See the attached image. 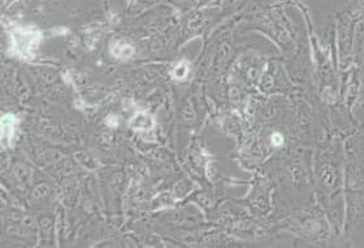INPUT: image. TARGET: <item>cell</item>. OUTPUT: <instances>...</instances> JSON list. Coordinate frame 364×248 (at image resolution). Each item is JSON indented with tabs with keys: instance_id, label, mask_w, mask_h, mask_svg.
<instances>
[{
	"instance_id": "cell-1",
	"label": "cell",
	"mask_w": 364,
	"mask_h": 248,
	"mask_svg": "<svg viewBox=\"0 0 364 248\" xmlns=\"http://www.w3.org/2000/svg\"><path fill=\"white\" fill-rule=\"evenodd\" d=\"M42 38V33L36 28H16L12 31V53L23 60H31Z\"/></svg>"
},
{
	"instance_id": "cell-2",
	"label": "cell",
	"mask_w": 364,
	"mask_h": 248,
	"mask_svg": "<svg viewBox=\"0 0 364 248\" xmlns=\"http://www.w3.org/2000/svg\"><path fill=\"white\" fill-rule=\"evenodd\" d=\"M16 124H17V120H16L15 116L11 113H7L1 117V141L7 143V146H11L14 141Z\"/></svg>"
},
{
	"instance_id": "cell-3",
	"label": "cell",
	"mask_w": 364,
	"mask_h": 248,
	"mask_svg": "<svg viewBox=\"0 0 364 248\" xmlns=\"http://www.w3.org/2000/svg\"><path fill=\"white\" fill-rule=\"evenodd\" d=\"M130 126L136 131H147L155 126V121L149 113H136V116L130 120Z\"/></svg>"
},
{
	"instance_id": "cell-4",
	"label": "cell",
	"mask_w": 364,
	"mask_h": 248,
	"mask_svg": "<svg viewBox=\"0 0 364 248\" xmlns=\"http://www.w3.org/2000/svg\"><path fill=\"white\" fill-rule=\"evenodd\" d=\"M111 53L116 59H129L130 56H133L134 48L129 45L125 43H116L111 48Z\"/></svg>"
},
{
	"instance_id": "cell-5",
	"label": "cell",
	"mask_w": 364,
	"mask_h": 248,
	"mask_svg": "<svg viewBox=\"0 0 364 248\" xmlns=\"http://www.w3.org/2000/svg\"><path fill=\"white\" fill-rule=\"evenodd\" d=\"M190 67L186 61L178 63V65H176V68L172 70V75L177 81H183L188 75H189Z\"/></svg>"
}]
</instances>
